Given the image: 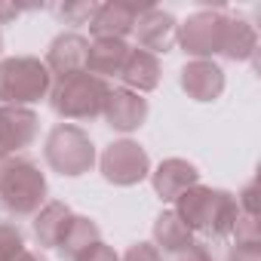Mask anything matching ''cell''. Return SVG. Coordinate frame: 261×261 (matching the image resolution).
<instances>
[{"instance_id":"26","label":"cell","mask_w":261,"mask_h":261,"mask_svg":"<svg viewBox=\"0 0 261 261\" xmlns=\"http://www.w3.org/2000/svg\"><path fill=\"white\" fill-rule=\"evenodd\" d=\"M172 261H218V258H215V252L209 249V243H203V240H194L188 249L175 252V255H172Z\"/></svg>"},{"instance_id":"3","label":"cell","mask_w":261,"mask_h":261,"mask_svg":"<svg viewBox=\"0 0 261 261\" xmlns=\"http://www.w3.org/2000/svg\"><path fill=\"white\" fill-rule=\"evenodd\" d=\"M108 92H111V83L92 77L89 71H80V74L53 80V89L46 98H49V108L56 111V117H62V123L77 126V123H89V120L101 117Z\"/></svg>"},{"instance_id":"6","label":"cell","mask_w":261,"mask_h":261,"mask_svg":"<svg viewBox=\"0 0 261 261\" xmlns=\"http://www.w3.org/2000/svg\"><path fill=\"white\" fill-rule=\"evenodd\" d=\"M224 25H227V13L221 7H215V10H197L185 22H178L175 43L191 59H212L215 62V56H221Z\"/></svg>"},{"instance_id":"8","label":"cell","mask_w":261,"mask_h":261,"mask_svg":"<svg viewBox=\"0 0 261 261\" xmlns=\"http://www.w3.org/2000/svg\"><path fill=\"white\" fill-rule=\"evenodd\" d=\"M133 46L136 49H145L151 56H166L175 49V37H178V19L160 7H145V13L136 19L133 25Z\"/></svg>"},{"instance_id":"28","label":"cell","mask_w":261,"mask_h":261,"mask_svg":"<svg viewBox=\"0 0 261 261\" xmlns=\"http://www.w3.org/2000/svg\"><path fill=\"white\" fill-rule=\"evenodd\" d=\"M224 261H261V246H240V243H230Z\"/></svg>"},{"instance_id":"4","label":"cell","mask_w":261,"mask_h":261,"mask_svg":"<svg viewBox=\"0 0 261 261\" xmlns=\"http://www.w3.org/2000/svg\"><path fill=\"white\" fill-rule=\"evenodd\" d=\"M43 160L62 178H80L95 166L98 151H95V142L89 139V133L83 126L56 123L49 129L46 142H43Z\"/></svg>"},{"instance_id":"30","label":"cell","mask_w":261,"mask_h":261,"mask_svg":"<svg viewBox=\"0 0 261 261\" xmlns=\"http://www.w3.org/2000/svg\"><path fill=\"white\" fill-rule=\"evenodd\" d=\"M19 261H46V255H43V252H34V249H25V252L19 255Z\"/></svg>"},{"instance_id":"24","label":"cell","mask_w":261,"mask_h":261,"mask_svg":"<svg viewBox=\"0 0 261 261\" xmlns=\"http://www.w3.org/2000/svg\"><path fill=\"white\" fill-rule=\"evenodd\" d=\"M120 261H163V255H160V249L151 243V240H142V243H133L123 255H120Z\"/></svg>"},{"instance_id":"1","label":"cell","mask_w":261,"mask_h":261,"mask_svg":"<svg viewBox=\"0 0 261 261\" xmlns=\"http://www.w3.org/2000/svg\"><path fill=\"white\" fill-rule=\"evenodd\" d=\"M175 215L194 230V237H206V240H230L233 233V221L240 215L237 200L230 191L224 188H209V185H194L191 191H185L175 203H172Z\"/></svg>"},{"instance_id":"17","label":"cell","mask_w":261,"mask_h":261,"mask_svg":"<svg viewBox=\"0 0 261 261\" xmlns=\"http://www.w3.org/2000/svg\"><path fill=\"white\" fill-rule=\"evenodd\" d=\"M71 218H74V212H71L68 203H62V200H46L43 209L31 218L37 246H40V249H59V243H62L65 230H68Z\"/></svg>"},{"instance_id":"23","label":"cell","mask_w":261,"mask_h":261,"mask_svg":"<svg viewBox=\"0 0 261 261\" xmlns=\"http://www.w3.org/2000/svg\"><path fill=\"white\" fill-rule=\"evenodd\" d=\"M233 243L240 246H261V227H258V215H237L233 221V233H230Z\"/></svg>"},{"instance_id":"16","label":"cell","mask_w":261,"mask_h":261,"mask_svg":"<svg viewBox=\"0 0 261 261\" xmlns=\"http://www.w3.org/2000/svg\"><path fill=\"white\" fill-rule=\"evenodd\" d=\"M160 77H163L160 59L151 56V53H145V49H136L133 46V53H129V59H126V68L120 74L123 89L139 92V95H148V92H154L160 86Z\"/></svg>"},{"instance_id":"11","label":"cell","mask_w":261,"mask_h":261,"mask_svg":"<svg viewBox=\"0 0 261 261\" xmlns=\"http://www.w3.org/2000/svg\"><path fill=\"white\" fill-rule=\"evenodd\" d=\"M178 83H181L185 95L200 101V105L218 101L224 86H227L221 65L212 62V59H191V62H185V68L178 71Z\"/></svg>"},{"instance_id":"10","label":"cell","mask_w":261,"mask_h":261,"mask_svg":"<svg viewBox=\"0 0 261 261\" xmlns=\"http://www.w3.org/2000/svg\"><path fill=\"white\" fill-rule=\"evenodd\" d=\"M145 7L151 4H129V0H105V4H98L89 22L92 40H129L133 25L145 13Z\"/></svg>"},{"instance_id":"29","label":"cell","mask_w":261,"mask_h":261,"mask_svg":"<svg viewBox=\"0 0 261 261\" xmlns=\"http://www.w3.org/2000/svg\"><path fill=\"white\" fill-rule=\"evenodd\" d=\"M25 10H34V7H16V4H0V25H7L13 19H19Z\"/></svg>"},{"instance_id":"31","label":"cell","mask_w":261,"mask_h":261,"mask_svg":"<svg viewBox=\"0 0 261 261\" xmlns=\"http://www.w3.org/2000/svg\"><path fill=\"white\" fill-rule=\"evenodd\" d=\"M0 53H4V31H0Z\"/></svg>"},{"instance_id":"19","label":"cell","mask_w":261,"mask_h":261,"mask_svg":"<svg viewBox=\"0 0 261 261\" xmlns=\"http://www.w3.org/2000/svg\"><path fill=\"white\" fill-rule=\"evenodd\" d=\"M194 230L175 215V209H163L157 218H154V227H151V243L160 249V255H175L181 249H188L194 243Z\"/></svg>"},{"instance_id":"27","label":"cell","mask_w":261,"mask_h":261,"mask_svg":"<svg viewBox=\"0 0 261 261\" xmlns=\"http://www.w3.org/2000/svg\"><path fill=\"white\" fill-rule=\"evenodd\" d=\"M77 261H120V255L114 252V246H108L105 240H98L95 246H89Z\"/></svg>"},{"instance_id":"15","label":"cell","mask_w":261,"mask_h":261,"mask_svg":"<svg viewBox=\"0 0 261 261\" xmlns=\"http://www.w3.org/2000/svg\"><path fill=\"white\" fill-rule=\"evenodd\" d=\"M133 53L129 40H89V56H86V71L98 80H120L126 59Z\"/></svg>"},{"instance_id":"13","label":"cell","mask_w":261,"mask_h":261,"mask_svg":"<svg viewBox=\"0 0 261 261\" xmlns=\"http://www.w3.org/2000/svg\"><path fill=\"white\" fill-rule=\"evenodd\" d=\"M86 56H89V40L83 34H77V31H62L49 43L43 65H46L53 80H62V77L86 71Z\"/></svg>"},{"instance_id":"2","label":"cell","mask_w":261,"mask_h":261,"mask_svg":"<svg viewBox=\"0 0 261 261\" xmlns=\"http://www.w3.org/2000/svg\"><path fill=\"white\" fill-rule=\"evenodd\" d=\"M49 200V185L43 169L28 157H10L0 163V209L10 218H34Z\"/></svg>"},{"instance_id":"22","label":"cell","mask_w":261,"mask_h":261,"mask_svg":"<svg viewBox=\"0 0 261 261\" xmlns=\"http://www.w3.org/2000/svg\"><path fill=\"white\" fill-rule=\"evenodd\" d=\"M95 10H98L95 0H71V4L56 7V16H59L65 25H89L92 16H95Z\"/></svg>"},{"instance_id":"7","label":"cell","mask_w":261,"mask_h":261,"mask_svg":"<svg viewBox=\"0 0 261 261\" xmlns=\"http://www.w3.org/2000/svg\"><path fill=\"white\" fill-rule=\"evenodd\" d=\"M98 169H101V178L114 188H133V185H142L148 175H151V157L148 151L133 142V139H120V142H111L101 154H98Z\"/></svg>"},{"instance_id":"14","label":"cell","mask_w":261,"mask_h":261,"mask_svg":"<svg viewBox=\"0 0 261 261\" xmlns=\"http://www.w3.org/2000/svg\"><path fill=\"white\" fill-rule=\"evenodd\" d=\"M148 178H151L154 194L163 203H175L185 191L200 185V169L185 157H166L163 163H157V169H151Z\"/></svg>"},{"instance_id":"25","label":"cell","mask_w":261,"mask_h":261,"mask_svg":"<svg viewBox=\"0 0 261 261\" xmlns=\"http://www.w3.org/2000/svg\"><path fill=\"white\" fill-rule=\"evenodd\" d=\"M233 200H237V209H240L243 215H258V185H255V181H246V185L233 194Z\"/></svg>"},{"instance_id":"12","label":"cell","mask_w":261,"mask_h":261,"mask_svg":"<svg viewBox=\"0 0 261 261\" xmlns=\"http://www.w3.org/2000/svg\"><path fill=\"white\" fill-rule=\"evenodd\" d=\"M148 98L139 95V92H129L123 86H111L108 92V101H105V111H101V120L114 129V133H136V129L145 126L148 120Z\"/></svg>"},{"instance_id":"5","label":"cell","mask_w":261,"mask_h":261,"mask_svg":"<svg viewBox=\"0 0 261 261\" xmlns=\"http://www.w3.org/2000/svg\"><path fill=\"white\" fill-rule=\"evenodd\" d=\"M53 89V77L37 56H10L0 59V105L31 108L46 98Z\"/></svg>"},{"instance_id":"18","label":"cell","mask_w":261,"mask_h":261,"mask_svg":"<svg viewBox=\"0 0 261 261\" xmlns=\"http://www.w3.org/2000/svg\"><path fill=\"white\" fill-rule=\"evenodd\" d=\"M255 56H258V31H255V25L249 19H243V16H227L221 59H227V62H255Z\"/></svg>"},{"instance_id":"21","label":"cell","mask_w":261,"mask_h":261,"mask_svg":"<svg viewBox=\"0 0 261 261\" xmlns=\"http://www.w3.org/2000/svg\"><path fill=\"white\" fill-rule=\"evenodd\" d=\"M25 233L16 221H0V261H19L25 252Z\"/></svg>"},{"instance_id":"9","label":"cell","mask_w":261,"mask_h":261,"mask_svg":"<svg viewBox=\"0 0 261 261\" xmlns=\"http://www.w3.org/2000/svg\"><path fill=\"white\" fill-rule=\"evenodd\" d=\"M40 136V117L34 108H16L0 105V163L19 157L25 148H31Z\"/></svg>"},{"instance_id":"20","label":"cell","mask_w":261,"mask_h":261,"mask_svg":"<svg viewBox=\"0 0 261 261\" xmlns=\"http://www.w3.org/2000/svg\"><path fill=\"white\" fill-rule=\"evenodd\" d=\"M98 240H101V233H98V224H95L89 215H74L56 252H59L65 261H77V258H80V255H83L89 246H95Z\"/></svg>"}]
</instances>
